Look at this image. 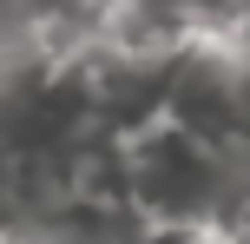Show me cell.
Here are the masks:
<instances>
[{
    "mask_svg": "<svg viewBox=\"0 0 250 244\" xmlns=\"http://www.w3.org/2000/svg\"><path fill=\"white\" fill-rule=\"evenodd\" d=\"M244 165L230 152H217L211 139L185 132L178 119H151V126L119 139V192L138 218L165 224H217V211L230 205Z\"/></svg>",
    "mask_w": 250,
    "mask_h": 244,
    "instance_id": "obj_1",
    "label": "cell"
},
{
    "mask_svg": "<svg viewBox=\"0 0 250 244\" xmlns=\"http://www.w3.org/2000/svg\"><path fill=\"white\" fill-rule=\"evenodd\" d=\"M217 244H250V165H244V178H237V192H230V205L217 211Z\"/></svg>",
    "mask_w": 250,
    "mask_h": 244,
    "instance_id": "obj_2",
    "label": "cell"
},
{
    "mask_svg": "<svg viewBox=\"0 0 250 244\" xmlns=\"http://www.w3.org/2000/svg\"><path fill=\"white\" fill-rule=\"evenodd\" d=\"M132 244H217L211 224H165V218H138Z\"/></svg>",
    "mask_w": 250,
    "mask_h": 244,
    "instance_id": "obj_3",
    "label": "cell"
}]
</instances>
